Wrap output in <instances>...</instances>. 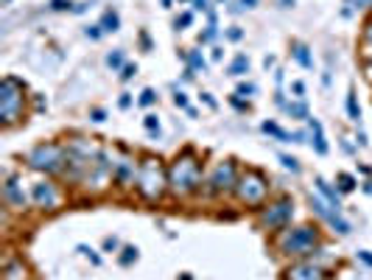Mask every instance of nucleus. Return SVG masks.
<instances>
[{
  "label": "nucleus",
  "instance_id": "3",
  "mask_svg": "<svg viewBox=\"0 0 372 280\" xmlns=\"http://www.w3.org/2000/svg\"><path fill=\"white\" fill-rule=\"evenodd\" d=\"M316 247H319V230L311 227V224L286 227L277 235V249L286 258H311Z\"/></svg>",
  "mask_w": 372,
  "mask_h": 280
},
{
  "label": "nucleus",
  "instance_id": "24",
  "mask_svg": "<svg viewBox=\"0 0 372 280\" xmlns=\"http://www.w3.org/2000/svg\"><path fill=\"white\" fill-rule=\"evenodd\" d=\"M121 258H118V261H121V266H129V264H135V261H137V247H123L121 249Z\"/></svg>",
  "mask_w": 372,
  "mask_h": 280
},
{
  "label": "nucleus",
  "instance_id": "31",
  "mask_svg": "<svg viewBox=\"0 0 372 280\" xmlns=\"http://www.w3.org/2000/svg\"><path fill=\"white\" fill-rule=\"evenodd\" d=\"M173 104H177L179 110H185V112L190 110V104H188V95H185L182 90H177V93H173Z\"/></svg>",
  "mask_w": 372,
  "mask_h": 280
},
{
  "label": "nucleus",
  "instance_id": "46",
  "mask_svg": "<svg viewBox=\"0 0 372 280\" xmlns=\"http://www.w3.org/2000/svg\"><path fill=\"white\" fill-rule=\"evenodd\" d=\"M230 104L235 106V110H247V104H244V101L238 98V93H235V95H232V98H230Z\"/></svg>",
  "mask_w": 372,
  "mask_h": 280
},
{
  "label": "nucleus",
  "instance_id": "4",
  "mask_svg": "<svg viewBox=\"0 0 372 280\" xmlns=\"http://www.w3.org/2000/svg\"><path fill=\"white\" fill-rule=\"evenodd\" d=\"M23 110H26V87L14 76H6L0 81V118H3V126H14L23 118Z\"/></svg>",
  "mask_w": 372,
  "mask_h": 280
},
{
  "label": "nucleus",
  "instance_id": "52",
  "mask_svg": "<svg viewBox=\"0 0 372 280\" xmlns=\"http://www.w3.org/2000/svg\"><path fill=\"white\" fill-rule=\"evenodd\" d=\"M218 3H224V0H218Z\"/></svg>",
  "mask_w": 372,
  "mask_h": 280
},
{
  "label": "nucleus",
  "instance_id": "9",
  "mask_svg": "<svg viewBox=\"0 0 372 280\" xmlns=\"http://www.w3.org/2000/svg\"><path fill=\"white\" fill-rule=\"evenodd\" d=\"M31 202L42 210H59V205H62V193H59V188L53 185V182L48 180H39L31 185Z\"/></svg>",
  "mask_w": 372,
  "mask_h": 280
},
{
  "label": "nucleus",
  "instance_id": "14",
  "mask_svg": "<svg viewBox=\"0 0 372 280\" xmlns=\"http://www.w3.org/2000/svg\"><path fill=\"white\" fill-rule=\"evenodd\" d=\"M314 182H316V190H319L322 199H325L327 205L333 207V210H341V193H339V190H336L327 180H322V177H316Z\"/></svg>",
  "mask_w": 372,
  "mask_h": 280
},
{
  "label": "nucleus",
  "instance_id": "6",
  "mask_svg": "<svg viewBox=\"0 0 372 280\" xmlns=\"http://www.w3.org/2000/svg\"><path fill=\"white\" fill-rule=\"evenodd\" d=\"M235 196L241 205H249V207H263L269 199V182L260 171L249 168L238 177V185H235Z\"/></svg>",
  "mask_w": 372,
  "mask_h": 280
},
{
  "label": "nucleus",
  "instance_id": "13",
  "mask_svg": "<svg viewBox=\"0 0 372 280\" xmlns=\"http://www.w3.org/2000/svg\"><path fill=\"white\" fill-rule=\"evenodd\" d=\"M3 193H6V202H9V207H14V210H26L28 205V196L26 190H23V182L14 180V177H9L3 185Z\"/></svg>",
  "mask_w": 372,
  "mask_h": 280
},
{
  "label": "nucleus",
  "instance_id": "47",
  "mask_svg": "<svg viewBox=\"0 0 372 280\" xmlns=\"http://www.w3.org/2000/svg\"><path fill=\"white\" fill-rule=\"evenodd\" d=\"M90 118H93L95 123H101V121H104L106 115H104V110H93V112H90Z\"/></svg>",
  "mask_w": 372,
  "mask_h": 280
},
{
  "label": "nucleus",
  "instance_id": "22",
  "mask_svg": "<svg viewBox=\"0 0 372 280\" xmlns=\"http://www.w3.org/2000/svg\"><path fill=\"white\" fill-rule=\"evenodd\" d=\"M188 70H202V73H207V62H205V56H202L199 51H190L188 53Z\"/></svg>",
  "mask_w": 372,
  "mask_h": 280
},
{
  "label": "nucleus",
  "instance_id": "30",
  "mask_svg": "<svg viewBox=\"0 0 372 280\" xmlns=\"http://www.w3.org/2000/svg\"><path fill=\"white\" fill-rule=\"evenodd\" d=\"M280 163H283L289 171H294V174L299 171V160H297V157H289V154H280Z\"/></svg>",
  "mask_w": 372,
  "mask_h": 280
},
{
  "label": "nucleus",
  "instance_id": "34",
  "mask_svg": "<svg viewBox=\"0 0 372 280\" xmlns=\"http://www.w3.org/2000/svg\"><path fill=\"white\" fill-rule=\"evenodd\" d=\"M367 3H372V0H344V14H350V9H364Z\"/></svg>",
  "mask_w": 372,
  "mask_h": 280
},
{
  "label": "nucleus",
  "instance_id": "39",
  "mask_svg": "<svg viewBox=\"0 0 372 280\" xmlns=\"http://www.w3.org/2000/svg\"><path fill=\"white\" fill-rule=\"evenodd\" d=\"M84 34H87L90 39H98L101 34H104V28H101V26H87V28H84Z\"/></svg>",
  "mask_w": 372,
  "mask_h": 280
},
{
  "label": "nucleus",
  "instance_id": "25",
  "mask_svg": "<svg viewBox=\"0 0 372 280\" xmlns=\"http://www.w3.org/2000/svg\"><path fill=\"white\" fill-rule=\"evenodd\" d=\"M364 56L372 59V23L364 26Z\"/></svg>",
  "mask_w": 372,
  "mask_h": 280
},
{
  "label": "nucleus",
  "instance_id": "35",
  "mask_svg": "<svg viewBox=\"0 0 372 280\" xmlns=\"http://www.w3.org/2000/svg\"><path fill=\"white\" fill-rule=\"evenodd\" d=\"M118 247H121V241H118L115 235H106V238H104V249H106V252H115Z\"/></svg>",
  "mask_w": 372,
  "mask_h": 280
},
{
  "label": "nucleus",
  "instance_id": "20",
  "mask_svg": "<svg viewBox=\"0 0 372 280\" xmlns=\"http://www.w3.org/2000/svg\"><path fill=\"white\" fill-rule=\"evenodd\" d=\"M347 112H350L353 123H361V106H358V101H356V90H353V87H350V93H347Z\"/></svg>",
  "mask_w": 372,
  "mask_h": 280
},
{
  "label": "nucleus",
  "instance_id": "40",
  "mask_svg": "<svg viewBox=\"0 0 372 280\" xmlns=\"http://www.w3.org/2000/svg\"><path fill=\"white\" fill-rule=\"evenodd\" d=\"M241 37H244V31H241V28H238V26H232L230 31H227V39H230V42H238V39H241Z\"/></svg>",
  "mask_w": 372,
  "mask_h": 280
},
{
  "label": "nucleus",
  "instance_id": "15",
  "mask_svg": "<svg viewBox=\"0 0 372 280\" xmlns=\"http://www.w3.org/2000/svg\"><path fill=\"white\" fill-rule=\"evenodd\" d=\"M308 123H311V135H314L316 154H327V140H325V132H322V123L316 118H308Z\"/></svg>",
  "mask_w": 372,
  "mask_h": 280
},
{
  "label": "nucleus",
  "instance_id": "18",
  "mask_svg": "<svg viewBox=\"0 0 372 280\" xmlns=\"http://www.w3.org/2000/svg\"><path fill=\"white\" fill-rule=\"evenodd\" d=\"M260 129H263L266 135H272V138H277L280 143H291V135H289V132H283V129H280L274 121H263V126H260Z\"/></svg>",
  "mask_w": 372,
  "mask_h": 280
},
{
  "label": "nucleus",
  "instance_id": "10",
  "mask_svg": "<svg viewBox=\"0 0 372 280\" xmlns=\"http://www.w3.org/2000/svg\"><path fill=\"white\" fill-rule=\"evenodd\" d=\"M286 280H327V275L322 264H316L314 258H299L297 264L286 269Z\"/></svg>",
  "mask_w": 372,
  "mask_h": 280
},
{
  "label": "nucleus",
  "instance_id": "50",
  "mask_svg": "<svg viewBox=\"0 0 372 280\" xmlns=\"http://www.w3.org/2000/svg\"><path fill=\"white\" fill-rule=\"evenodd\" d=\"M364 190H367V193H372V180L367 182V185H364Z\"/></svg>",
  "mask_w": 372,
  "mask_h": 280
},
{
  "label": "nucleus",
  "instance_id": "16",
  "mask_svg": "<svg viewBox=\"0 0 372 280\" xmlns=\"http://www.w3.org/2000/svg\"><path fill=\"white\" fill-rule=\"evenodd\" d=\"M98 26L104 28V34H115L118 28H121V17H118V11H115V9H106Z\"/></svg>",
  "mask_w": 372,
  "mask_h": 280
},
{
  "label": "nucleus",
  "instance_id": "38",
  "mask_svg": "<svg viewBox=\"0 0 372 280\" xmlns=\"http://www.w3.org/2000/svg\"><path fill=\"white\" fill-rule=\"evenodd\" d=\"M255 6H257V0H238V3L232 6L230 11H241V9H255Z\"/></svg>",
  "mask_w": 372,
  "mask_h": 280
},
{
  "label": "nucleus",
  "instance_id": "5",
  "mask_svg": "<svg viewBox=\"0 0 372 280\" xmlns=\"http://www.w3.org/2000/svg\"><path fill=\"white\" fill-rule=\"evenodd\" d=\"M26 163L34 171H45V174L64 171V165H68V146H62V143H37L28 152Z\"/></svg>",
  "mask_w": 372,
  "mask_h": 280
},
{
  "label": "nucleus",
  "instance_id": "29",
  "mask_svg": "<svg viewBox=\"0 0 372 280\" xmlns=\"http://www.w3.org/2000/svg\"><path fill=\"white\" fill-rule=\"evenodd\" d=\"M190 23H193V11H182V14L173 20V26H177V28H188Z\"/></svg>",
  "mask_w": 372,
  "mask_h": 280
},
{
  "label": "nucleus",
  "instance_id": "45",
  "mask_svg": "<svg viewBox=\"0 0 372 280\" xmlns=\"http://www.w3.org/2000/svg\"><path fill=\"white\" fill-rule=\"evenodd\" d=\"M202 101H205V104L210 106V110H215V106H218V104H215V98H213L210 93H202Z\"/></svg>",
  "mask_w": 372,
  "mask_h": 280
},
{
  "label": "nucleus",
  "instance_id": "8",
  "mask_svg": "<svg viewBox=\"0 0 372 280\" xmlns=\"http://www.w3.org/2000/svg\"><path fill=\"white\" fill-rule=\"evenodd\" d=\"M238 165L235 160H221L213 165V171L207 174V193H230L238 185Z\"/></svg>",
  "mask_w": 372,
  "mask_h": 280
},
{
  "label": "nucleus",
  "instance_id": "7",
  "mask_svg": "<svg viewBox=\"0 0 372 280\" xmlns=\"http://www.w3.org/2000/svg\"><path fill=\"white\" fill-rule=\"evenodd\" d=\"M291 216H294V202L289 196H280V199L266 202V205L260 207L257 222H260V227H266V230H286L289 222H291Z\"/></svg>",
  "mask_w": 372,
  "mask_h": 280
},
{
  "label": "nucleus",
  "instance_id": "53",
  "mask_svg": "<svg viewBox=\"0 0 372 280\" xmlns=\"http://www.w3.org/2000/svg\"><path fill=\"white\" fill-rule=\"evenodd\" d=\"M3 3H9V0H3Z\"/></svg>",
  "mask_w": 372,
  "mask_h": 280
},
{
  "label": "nucleus",
  "instance_id": "17",
  "mask_svg": "<svg viewBox=\"0 0 372 280\" xmlns=\"http://www.w3.org/2000/svg\"><path fill=\"white\" fill-rule=\"evenodd\" d=\"M227 73H230V76H244V73H249V56H247V53H238V56L232 59V64L227 68Z\"/></svg>",
  "mask_w": 372,
  "mask_h": 280
},
{
  "label": "nucleus",
  "instance_id": "42",
  "mask_svg": "<svg viewBox=\"0 0 372 280\" xmlns=\"http://www.w3.org/2000/svg\"><path fill=\"white\" fill-rule=\"evenodd\" d=\"M291 90H294V95H297L299 101L305 98V84H302V81H294V84H291Z\"/></svg>",
  "mask_w": 372,
  "mask_h": 280
},
{
  "label": "nucleus",
  "instance_id": "44",
  "mask_svg": "<svg viewBox=\"0 0 372 280\" xmlns=\"http://www.w3.org/2000/svg\"><path fill=\"white\" fill-rule=\"evenodd\" d=\"M118 106H121V110H129V106H132V95L123 93L121 98H118Z\"/></svg>",
  "mask_w": 372,
  "mask_h": 280
},
{
  "label": "nucleus",
  "instance_id": "43",
  "mask_svg": "<svg viewBox=\"0 0 372 280\" xmlns=\"http://www.w3.org/2000/svg\"><path fill=\"white\" fill-rule=\"evenodd\" d=\"M135 73H137V68H135V64H126V68H123V73H121V79H123V81H129Z\"/></svg>",
  "mask_w": 372,
  "mask_h": 280
},
{
  "label": "nucleus",
  "instance_id": "51",
  "mask_svg": "<svg viewBox=\"0 0 372 280\" xmlns=\"http://www.w3.org/2000/svg\"><path fill=\"white\" fill-rule=\"evenodd\" d=\"M163 6H165V9H168V6H171V0H163Z\"/></svg>",
  "mask_w": 372,
  "mask_h": 280
},
{
  "label": "nucleus",
  "instance_id": "28",
  "mask_svg": "<svg viewBox=\"0 0 372 280\" xmlns=\"http://www.w3.org/2000/svg\"><path fill=\"white\" fill-rule=\"evenodd\" d=\"M154 101H157V93H154L151 87H146V90L140 93V106H151Z\"/></svg>",
  "mask_w": 372,
  "mask_h": 280
},
{
  "label": "nucleus",
  "instance_id": "41",
  "mask_svg": "<svg viewBox=\"0 0 372 280\" xmlns=\"http://www.w3.org/2000/svg\"><path fill=\"white\" fill-rule=\"evenodd\" d=\"M193 9L196 11H207V14H210V11H213V6H210V0H193Z\"/></svg>",
  "mask_w": 372,
  "mask_h": 280
},
{
  "label": "nucleus",
  "instance_id": "1",
  "mask_svg": "<svg viewBox=\"0 0 372 280\" xmlns=\"http://www.w3.org/2000/svg\"><path fill=\"white\" fill-rule=\"evenodd\" d=\"M199 188H202V165L196 160V154L188 148L168 168V190L173 196H188Z\"/></svg>",
  "mask_w": 372,
  "mask_h": 280
},
{
  "label": "nucleus",
  "instance_id": "32",
  "mask_svg": "<svg viewBox=\"0 0 372 280\" xmlns=\"http://www.w3.org/2000/svg\"><path fill=\"white\" fill-rule=\"evenodd\" d=\"M339 182H341V190H353V188H356V177H353V174H339Z\"/></svg>",
  "mask_w": 372,
  "mask_h": 280
},
{
  "label": "nucleus",
  "instance_id": "12",
  "mask_svg": "<svg viewBox=\"0 0 372 280\" xmlns=\"http://www.w3.org/2000/svg\"><path fill=\"white\" fill-rule=\"evenodd\" d=\"M112 180L121 185H135L137 180V165L129 154H121L118 160H112Z\"/></svg>",
  "mask_w": 372,
  "mask_h": 280
},
{
  "label": "nucleus",
  "instance_id": "37",
  "mask_svg": "<svg viewBox=\"0 0 372 280\" xmlns=\"http://www.w3.org/2000/svg\"><path fill=\"white\" fill-rule=\"evenodd\" d=\"M255 90H257V87L252 84V81H241V84H238V95H252Z\"/></svg>",
  "mask_w": 372,
  "mask_h": 280
},
{
  "label": "nucleus",
  "instance_id": "26",
  "mask_svg": "<svg viewBox=\"0 0 372 280\" xmlns=\"http://www.w3.org/2000/svg\"><path fill=\"white\" fill-rule=\"evenodd\" d=\"M106 64H110L112 70L123 68V51H112V53H106Z\"/></svg>",
  "mask_w": 372,
  "mask_h": 280
},
{
  "label": "nucleus",
  "instance_id": "36",
  "mask_svg": "<svg viewBox=\"0 0 372 280\" xmlns=\"http://www.w3.org/2000/svg\"><path fill=\"white\" fill-rule=\"evenodd\" d=\"M48 9H51V11H64V9H70V0H51Z\"/></svg>",
  "mask_w": 372,
  "mask_h": 280
},
{
  "label": "nucleus",
  "instance_id": "11",
  "mask_svg": "<svg viewBox=\"0 0 372 280\" xmlns=\"http://www.w3.org/2000/svg\"><path fill=\"white\" fill-rule=\"evenodd\" d=\"M64 146H68V157L84 160V163H93V160L101 157V148L95 146L93 140H87V138H70Z\"/></svg>",
  "mask_w": 372,
  "mask_h": 280
},
{
  "label": "nucleus",
  "instance_id": "23",
  "mask_svg": "<svg viewBox=\"0 0 372 280\" xmlns=\"http://www.w3.org/2000/svg\"><path fill=\"white\" fill-rule=\"evenodd\" d=\"M6 280H26V266H23L20 261H11V264L6 266Z\"/></svg>",
  "mask_w": 372,
  "mask_h": 280
},
{
  "label": "nucleus",
  "instance_id": "21",
  "mask_svg": "<svg viewBox=\"0 0 372 280\" xmlns=\"http://www.w3.org/2000/svg\"><path fill=\"white\" fill-rule=\"evenodd\" d=\"M291 53H294V59H297V62L302 64V68H308V70L314 68V59H311L308 48H305L302 42H297V45H294V51H291Z\"/></svg>",
  "mask_w": 372,
  "mask_h": 280
},
{
  "label": "nucleus",
  "instance_id": "33",
  "mask_svg": "<svg viewBox=\"0 0 372 280\" xmlns=\"http://www.w3.org/2000/svg\"><path fill=\"white\" fill-rule=\"evenodd\" d=\"M79 252H81V255H87V258H90V261H93V264H95V266H101V258H98V255H95V252H93V249H90V247H87V244H79Z\"/></svg>",
  "mask_w": 372,
  "mask_h": 280
},
{
  "label": "nucleus",
  "instance_id": "19",
  "mask_svg": "<svg viewBox=\"0 0 372 280\" xmlns=\"http://www.w3.org/2000/svg\"><path fill=\"white\" fill-rule=\"evenodd\" d=\"M286 112L294 118V121H308V106H305V101H294V104H286Z\"/></svg>",
  "mask_w": 372,
  "mask_h": 280
},
{
  "label": "nucleus",
  "instance_id": "2",
  "mask_svg": "<svg viewBox=\"0 0 372 280\" xmlns=\"http://www.w3.org/2000/svg\"><path fill=\"white\" fill-rule=\"evenodd\" d=\"M135 188L146 202H157L168 190V168L163 165V160L154 157V154H146V157L137 163Z\"/></svg>",
  "mask_w": 372,
  "mask_h": 280
},
{
  "label": "nucleus",
  "instance_id": "49",
  "mask_svg": "<svg viewBox=\"0 0 372 280\" xmlns=\"http://www.w3.org/2000/svg\"><path fill=\"white\" fill-rule=\"evenodd\" d=\"M140 42H143V48H146V51L151 48V39H148V34H146V31H140Z\"/></svg>",
  "mask_w": 372,
  "mask_h": 280
},
{
  "label": "nucleus",
  "instance_id": "48",
  "mask_svg": "<svg viewBox=\"0 0 372 280\" xmlns=\"http://www.w3.org/2000/svg\"><path fill=\"white\" fill-rule=\"evenodd\" d=\"M358 258H361L367 266H372V252H367V249H361V252H358Z\"/></svg>",
  "mask_w": 372,
  "mask_h": 280
},
{
  "label": "nucleus",
  "instance_id": "27",
  "mask_svg": "<svg viewBox=\"0 0 372 280\" xmlns=\"http://www.w3.org/2000/svg\"><path fill=\"white\" fill-rule=\"evenodd\" d=\"M143 123H146V129L154 135V138H160V118L157 115H146V121H143Z\"/></svg>",
  "mask_w": 372,
  "mask_h": 280
}]
</instances>
